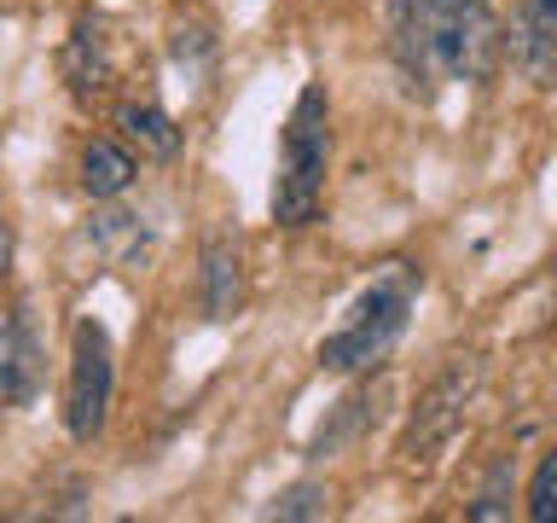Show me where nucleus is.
I'll use <instances>...</instances> for the list:
<instances>
[{"label":"nucleus","instance_id":"nucleus-15","mask_svg":"<svg viewBox=\"0 0 557 523\" xmlns=\"http://www.w3.org/2000/svg\"><path fill=\"white\" fill-rule=\"evenodd\" d=\"M325 512H331L325 483H290V488H278L273 506H268V518H278V523H296V518H325Z\"/></svg>","mask_w":557,"mask_h":523},{"label":"nucleus","instance_id":"nucleus-12","mask_svg":"<svg viewBox=\"0 0 557 523\" xmlns=\"http://www.w3.org/2000/svg\"><path fill=\"white\" fill-rule=\"evenodd\" d=\"M87 239H94V251L104 262H139L146 256V227H139V216H128V209H104V216H94Z\"/></svg>","mask_w":557,"mask_h":523},{"label":"nucleus","instance_id":"nucleus-13","mask_svg":"<svg viewBox=\"0 0 557 523\" xmlns=\"http://www.w3.org/2000/svg\"><path fill=\"white\" fill-rule=\"evenodd\" d=\"M511 495H517V465H511V453H499V460L487 465L482 488H476V495H470L465 518H470V523H494V518H511Z\"/></svg>","mask_w":557,"mask_h":523},{"label":"nucleus","instance_id":"nucleus-14","mask_svg":"<svg viewBox=\"0 0 557 523\" xmlns=\"http://www.w3.org/2000/svg\"><path fill=\"white\" fill-rule=\"evenodd\" d=\"M372 418H377V408H372V401H366V396H355V401H343V413L331 418V425H325L320 436H313V448H308V453H313V460H325L331 448H343L348 436H360L366 425H372Z\"/></svg>","mask_w":557,"mask_h":523},{"label":"nucleus","instance_id":"nucleus-11","mask_svg":"<svg viewBox=\"0 0 557 523\" xmlns=\"http://www.w3.org/2000/svg\"><path fill=\"white\" fill-rule=\"evenodd\" d=\"M134 151L122 146V139H94V146L82 151V186H87V198H122V192L134 186Z\"/></svg>","mask_w":557,"mask_h":523},{"label":"nucleus","instance_id":"nucleus-8","mask_svg":"<svg viewBox=\"0 0 557 523\" xmlns=\"http://www.w3.org/2000/svg\"><path fill=\"white\" fill-rule=\"evenodd\" d=\"M505 52H511V64L534 87H552V70H557V0H522L517 24H511V35H505Z\"/></svg>","mask_w":557,"mask_h":523},{"label":"nucleus","instance_id":"nucleus-7","mask_svg":"<svg viewBox=\"0 0 557 523\" xmlns=\"http://www.w3.org/2000/svg\"><path fill=\"white\" fill-rule=\"evenodd\" d=\"M198 303L203 320H233L244 308V239L233 227H215L198 251Z\"/></svg>","mask_w":557,"mask_h":523},{"label":"nucleus","instance_id":"nucleus-3","mask_svg":"<svg viewBox=\"0 0 557 523\" xmlns=\"http://www.w3.org/2000/svg\"><path fill=\"white\" fill-rule=\"evenodd\" d=\"M325 181H331V94L325 82H308L285 117V139H278L273 221L308 227L325 204Z\"/></svg>","mask_w":557,"mask_h":523},{"label":"nucleus","instance_id":"nucleus-16","mask_svg":"<svg viewBox=\"0 0 557 523\" xmlns=\"http://www.w3.org/2000/svg\"><path fill=\"white\" fill-rule=\"evenodd\" d=\"M552 488H557V453L546 448V453H540V465H534V477H529V523L552 518Z\"/></svg>","mask_w":557,"mask_h":523},{"label":"nucleus","instance_id":"nucleus-10","mask_svg":"<svg viewBox=\"0 0 557 523\" xmlns=\"http://www.w3.org/2000/svg\"><path fill=\"white\" fill-rule=\"evenodd\" d=\"M64 76H70V87H76L82 99H99L104 87H111L116 64H111L104 35H99L94 24H76V35H70V47H64Z\"/></svg>","mask_w":557,"mask_h":523},{"label":"nucleus","instance_id":"nucleus-2","mask_svg":"<svg viewBox=\"0 0 557 523\" xmlns=\"http://www.w3.org/2000/svg\"><path fill=\"white\" fill-rule=\"evenodd\" d=\"M418 291H424V268H412V262H389L383 273H372V285H366L355 303H348L343 326L325 331L320 338V366L325 373H366V366H377L383 355L395 349V338L407 331L412 320V303Z\"/></svg>","mask_w":557,"mask_h":523},{"label":"nucleus","instance_id":"nucleus-17","mask_svg":"<svg viewBox=\"0 0 557 523\" xmlns=\"http://www.w3.org/2000/svg\"><path fill=\"white\" fill-rule=\"evenodd\" d=\"M7 262H12V227L0 221V279H7Z\"/></svg>","mask_w":557,"mask_h":523},{"label":"nucleus","instance_id":"nucleus-4","mask_svg":"<svg viewBox=\"0 0 557 523\" xmlns=\"http://www.w3.org/2000/svg\"><path fill=\"white\" fill-rule=\"evenodd\" d=\"M116 396V349L99 320L70 326V384H64V430L70 442H99Z\"/></svg>","mask_w":557,"mask_h":523},{"label":"nucleus","instance_id":"nucleus-6","mask_svg":"<svg viewBox=\"0 0 557 523\" xmlns=\"http://www.w3.org/2000/svg\"><path fill=\"white\" fill-rule=\"evenodd\" d=\"M41 384H47V343L35 331L29 296H17L7 308V326H0V401L7 408H35Z\"/></svg>","mask_w":557,"mask_h":523},{"label":"nucleus","instance_id":"nucleus-9","mask_svg":"<svg viewBox=\"0 0 557 523\" xmlns=\"http://www.w3.org/2000/svg\"><path fill=\"white\" fill-rule=\"evenodd\" d=\"M116 134H122V146L139 151V157H157V163H169L174 151H181V129H174V117L163 111V105H151V99H128L116 111Z\"/></svg>","mask_w":557,"mask_h":523},{"label":"nucleus","instance_id":"nucleus-5","mask_svg":"<svg viewBox=\"0 0 557 523\" xmlns=\"http://www.w3.org/2000/svg\"><path fill=\"white\" fill-rule=\"evenodd\" d=\"M476 384H482L476 355L447 361L442 373L424 384V396H418L407 430H400V465H430L435 453H442L453 436L465 430V413H470V396H476Z\"/></svg>","mask_w":557,"mask_h":523},{"label":"nucleus","instance_id":"nucleus-1","mask_svg":"<svg viewBox=\"0 0 557 523\" xmlns=\"http://www.w3.org/2000/svg\"><path fill=\"white\" fill-rule=\"evenodd\" d=\"M389 59L418 99L447 82H487L505 59V29L487 0H389Z\"/></svg>","mask_w":557,"mask_h":523}]
</instances>
